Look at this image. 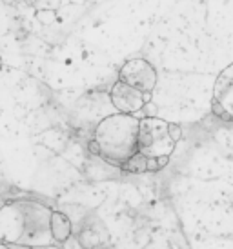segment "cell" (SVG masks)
Wrapping results in <instances>:
<instances>
[{
    "instance_id": "1",
    "label": "cell",
    "mask_w": 233,
    "mask_h": 249,
    "mask_svg": "<svg viewBox=\"0 0 233 249\" xmlns=\"http://www.w3.org/2000/svg\"><path fill=\"white\" fill-rule=\"evenodd\" d=\"M53 209L37 200L19 198L0 208V242L17 248H49Z\"/></svg>"
},
{
    "instance_id": "2",
    "label": "cell",
    "mask_w": 233,
    "mask_h": 249,
    "mask_svg": "<svg viewBox=\"0 0 233 249\" xmlns=\"http://www.w3.org/2000/svg\"><path fill=\"white\" fill-rule=\"evenodd\" d=\"M138 120L135 115L118 113L104 117L93 131L98 144V157L120 169L124 162L138 151Z\"/></svg>"
},
{
    "instance_id": "3",
    "label": "cell",
    "mask_w": 233,
    "mask_h": 249,
    "mask_svg": "<svg viewBox=\"0 0 233 249\" xmlns=\"http://www.w3.org/2000/svg\"><path fill=\"white\" fill-rule=\"evenodd\" d=\"M175 144L177 142L170 137L166 120L157 117H142L138 120V153L144 157H172Z\"/></svg>"
},
{
    "instance_id": "4",
    "label": "cell",
    "mask_w": 233,
    "mask_h": 249,
    "mask_svg": "<svg viewBox=\"0 0 233 249\" xmlns=\"http://www.w3.org/2000/svg\"><path fill=\"white\" fill-rule=\"evenodd\" d=\"M212 113L220 120L233 122V64L220 71L213 84Z\"/></svg>"
},
{
    "instance_id": "5",
    "label": "cell",
    "mask_w": 233,
    "mask_h": 249,
    "mask_svg": "<svg viewBox=\"0 0 233 249\" xmlns=\"http://www.w3.org/2000/svg\"><path fill=\"white\" fill-rule=\"evenodd\" d=\"M118 80L130 84L142 93H153L157 86V70L144 58H131L120 68Z\"/></svg>"
},
{
    "instance_id": "6",
    "label": "cell",
    "mask_w": 233,
    "mask_h": 249,
    "mask_svg": "<svg viewBox=\"0 0 233 249\" xmlns=\"http://www.w3.org/2000/svg\"><path fill=\"white\" fill-rule=\"evenodd\" d=\"M110 102L118 113H126V115H135L144 109L146 100L144 93L137 88H133L130 84L116 80L110 89Z\"/></svg>"
},
{
    "instance_id": "7",
    "label": "cell",
    "mask_w": 233,
    "mask_h": 249,
    "mask_svg": "<svg viewBox=\"0 0 233 249\" xmlns=\"http://www.w3.org/2000/svg\"><path fill=\"white\" fill-rule=\"evenodd\" d=\"M71 233H73V224H71L68 214L53 209V213H51V235H53L55 244H64L66 240H69Z\"/></svg>"
},
{
    "instance_id": "8",
    "label": "cell",
    "mask_w": 233,
    "mask_h": 249,
    "mask_svg": "<svg viewBox=\"0 0 233 249\" xmlns=\"http://www.w3.org/2000/svg\"><path fill=\"white\" fill-rule=\"evenodd\" d=\"M146 159L148 157H144L142 153L137 151L131 159H128L124 162L122 166H120V169L126 171V173H146Z\"/></svg>"
},
{
    "instance_id": "9",
    "label": "cell",
    "mask_w": 233,
    "mask_h": 249,
    "mask_svg": "<svg viewBox=\"0 0 233 249\" xmlns=\"http://www.w3.org/2000/svg\"><path fill=\"white\" fill-rule=\"evenodd\" d=\"M168 131H170V137H172L175 142H178L180 137H182V129H180V125H177V124H170V122H168Z\"/></svg>"
},
{
    "instance_id": "10",
    "label": "cell",
    "mask_w": 233,
    "mask_h": 249,
    "mask_svg": "<svg viewBox=\"0 0 233 249\" xmlns=\"http://www.w3.org/2000/svg\"><path fill=\"white\" fill-rule=\"evenodd\" d=\"M157 171H160L157 164V159H153V157L146 159V173H157Z\"/></svg>"
},
{
    "instance_id": "11",
    "label": "cell",
    "mask_w": 233,
    "mask_h": 249,
    "mask_svg": "<svg viewBox=\"0 0 233 249\" xmlns=\"http://www.w3.org/2000/svg\"><path fill=\"white\" fill-rule=\"evenodd\" d=\"M0 249H33V248H17V246H7V244L0 242ZM39 249H62V248L57 246V244H53V246H49V248H39Z\"/></svg>"
},
{
    "instance_id": "12",
    "label": "cell",
    "mask_w": 233,
    "mask_h": 249,
    "mask_svg": "<svg viewBox=\"0 0 233 249\" xmlns=\"http://www.w3.org/2000/svg\"><path fill=\"white\" fill-rule=\"evenodd\" d=\"M157 164H158V169H164L168 164H170V157L168 155H162V157H157Z\"/></svg>"
},
{
    "instance_id": "13",
    "label": "cell",
    "mask_w": 233,
    "mask_h": 249,
    "mask_svg": "<svg viewBox=\"0 0 233 249\" xmlns=\"http://www.w3.org/2000/svg\"><path fill=\"white\" fill-rule=\"evenodd\" d=\"M88 147H89V153H91V155H95V157H98V153H100V149H98V144H97L95 140H93V139L89 140Z\"/></svg>"
},
{
    "instance_id": "14",
    "label": "cell",
    "mask_w": 233,
    "mask_h": 249,
    "mask_svg": "<svg viewBox=\"0 0 233 249\" xmlns=\"http://www.w3.org/2000/svg\"><path fill=\"white\" fill-rule=\"evenodd\" d=\"M4 2H6V4H13L15 0H4Z\"/></svg>"
},
{
    "instance_id": "15",
    "label": "cell",
    "mask_w": 233,
    "mask_h": 249,
    "mask_svg": "<svg viewBox=\"0 0 233 249\" xmlns=\"http://www.w3.org/2000/svg\"><path fill=\"white\" fill-rule=\"evenodd\" d=\"M2 66H4V62H2V56H0V70H2Z\"/></svg>"
}]
</instances>
